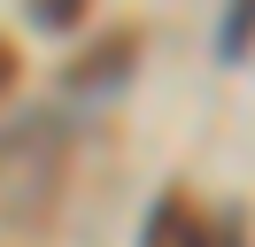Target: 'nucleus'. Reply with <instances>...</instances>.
Wrapping results in <instances>:
<instances>
[{"label": "nucleus", "instance_id": "obj_2", "mask_svg": "<svg viewBox=\"0 0 255 247\" xmlns=\"http://www.w3.org/2000/svg\"><path fill=\"white\" fill-rule=\"evenodd\" d=\"M240 39H255V8H248V15H232V23H224V54H232Z\"/></svg>", "mask_w": 255, "mask_h": 247}, {"label": "nucleus", "instance_id": "obj_3", "mask_svg": "<svg viewBox=\"0 0 255 247\" xmlns=\"http://www.w3.org/2000/svg\"><path fill=\"white\" fill-rule=\"evenodd\" d=\"M8 70H16V54H8V46H0V85H8Z\"/></svg>", "mask_w": 255, "mask_h": 247}, {"label": "nucleus", "instance_id": "obj_1", "mask_svg": "<svg viewBox=\"0 0 255 247\" xmlns=\"http://www.w3.org/2000/svg\"><path fill=\"white\" fill-rule=\"evenodd\" d=\"M147 247H232V232H209L186 209V193H162L155 216H147Z\"/></svg>", "mask_w": 255, "mask_h": 247}]
</instances>
